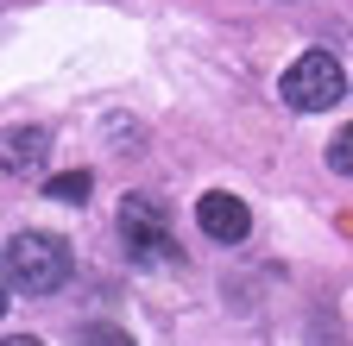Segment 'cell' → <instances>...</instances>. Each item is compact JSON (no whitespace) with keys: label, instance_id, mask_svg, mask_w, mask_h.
<instances>
[{"label":"cell","instance_id":"2","mask_svg":"<svg viewBox=\"0 0 353 346\" xmlns=\"http://www.w3.org/2000/svg\"><path fill=\"white\" fill-rule=\"evenodd\" d=\"M278 95H284V107H296V113H322V107H334V101L347 95V76H341V63H334L328 51H303V57L278 76Z\"/></svg>","mask_w":353,"mask_h":346},{"label":"cell","instance_id":"9","mask_svg":"<svg viewBox=\"0 0 353 346\" xmlns=\"http://www.w3.org/2000/svg\"><path fill=\"white\" fill-rule=\"evenodd\" d=\"M0 346H44V340H32V334H13V340H0Z\"/></svg>","mask_w":353,"mask_h":346},{"label":"cell","instance_id":"10","mask_svg":"<svg viewBox=\"0 0 353 346\" xmlns=\"http://www.w3.org/2000/svg\"><path fill=\"white\" fill-rule=\"evenodd\" d=\"M7 290H13V283H7V277H0V315H7Z\"/></svg>","mask_w":353,"mask_h":346},{"label":"cell","instance_id":"8","mask_svg":"<svg viewBox=\"0 0 353 346\" xmlns=\"http://www.w3.org/2000/svg\"><path fill=\"white\" fill-rule=\"evenodd\" d=\"M328 170L353 177V126H341V133H334V145H328Z\"/></svg>","mask_w":353,"mask_h":346},{"label":"cell","instance_id":"6","mask_svg":"<svg viewBox=\"0 0 353 346\" xmlns=\"http://www.w3.org/2000/svg\"><path fill=\"white\" fill-rule=\"evenodd\" d=\"M44 195H51V202H88V170H63V177H51Z\"/></svg>","mask_w":353,"mask_h":346},{"label":"cell","instance_id":"1","mask_svg":"<svg viewBox=\"0 0 353 346\" xmlns=\"http://www.w3.org/2000/svg\"><path fill=\"white\" fill-rule=\"evenodd\" d=\"M7 283L19 296H51L70 283V246L57 233H13L7 239Z\"/></svg>","mask_w":353,"mask_h":346},{"label":"cell","instance_id":"3","mask_svg":"<svg viewBox=\"0 0 353 346\" xmlns=\"http://www.w3.org/2000/svg\"><path fill=\"white\" fill-rule=\"evenodd\" d=\"M120 239H126V252L139 258V265H164V258H176L170 221H164V208L152 195H126L120 202Z\"/></svg>","mask_w":353,"mask_h":346},{"label":"cell","instance_id":"4","mask_svg":"<svg viewBox=\"0 0 353 346\" xmlns=\"http://www.w3.org/2000/svg\"><path fill=\"white\" fill-rule=\"evenodd\" d=\"M196 221H202V233H208L214 246H240V239L252 233V208H246L240 195H228V189H214V195L196 202Z\"/></svg>","mask_w":353,"mask_h":346},{"label":"cell","instance_id":"7","mask_svg":"<svg viewBox=\"0 0 353 346\" xmlns=\"http://www.w3.org/2000/svg\"><path fill=\"white\" fill-rule=\"evenodd\" d=\"M76 346H132L120 327H108V321H88L82 334H76Z\"/></svg>","mask_w":353,"mask_h":346},{"label":"cell","instance_id":"5","mask_svg":"<svg viewBox=\"0 0 353 346\" xmlns=\"http://www.w3.org/2000/svg\"><path fill=\"white\" fill-rule=\"evenodd\" d=\"M44 151H51V133H44V126H7V133H0V170H7V177L44 170Z\"/></svg>","mask_w":353,"mask_h":346}]
</instances>
